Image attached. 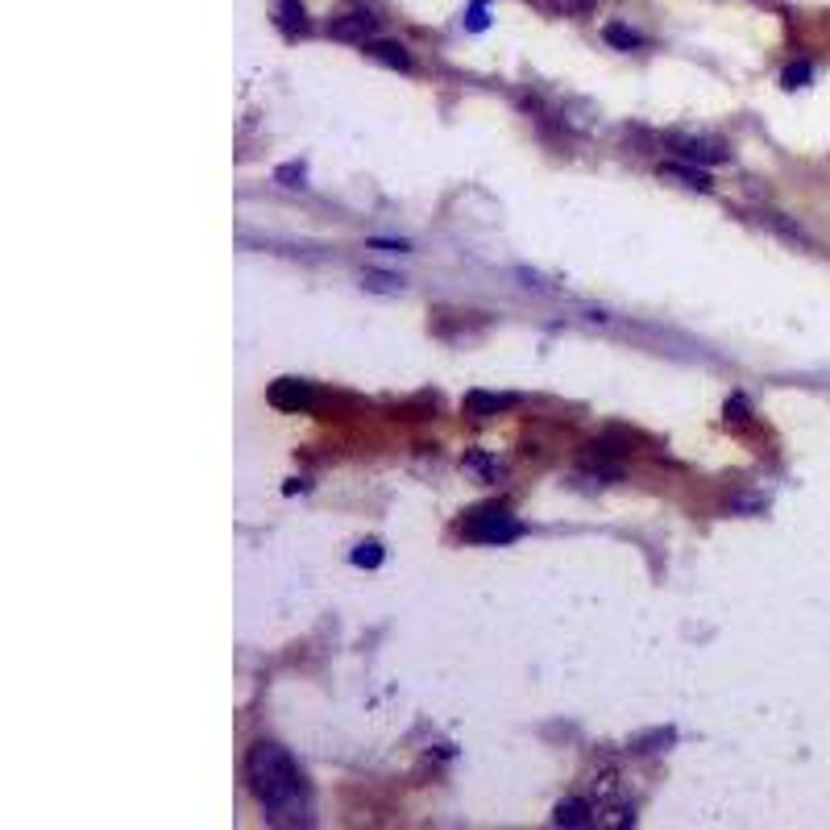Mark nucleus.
<instances>
[{"instance_id": "obj_10", "label": "nucleus", "mask_w": 830, "mask_h": 830, "mask_svg": "<svg viewBox=\"0 0 830 830\" xmlns=\"http://www.w3.org/2000/svg\"><path fill=\"white\" fill-rule=\"evenodd\" d=\"M515 399L511 395H482V391H474L465 399V407H469V415H494V411H503V407H511Z\"/></svg>"}, {"instance_id": "obj_1", "label": "nucleus", "mask_w": 830, "mask_h": 830, "mask_svg": "<svg viewBox=\"0 0 830 830\" xmlns=\"http://www.w3.org/2000/svg\"><path fill=\"white\" fill-rule=\"evenodd\" d=\"M245 777H249V789H254L266 822H274V826H308L312 822V793H308V781H303V772L291 760L287 747L270 743V739L254 743L249 747V760H245Z\"/></svg>"}, {"instance_id": "obj_14", "label": "nucleus", "mask_w": 830, "mask_h": 830, "mask_svg": "<svg viewBox=\"0 0 830 830\" xmlns=\"http://www.w3.org/2000/svg\"><path fill=\"white\" fill-rule=\"evenodd\" d=\"M279 183H283V187H303V166H299V162L279 166Z\"/></svg>"}, {"instance_id": "obj_11", "label": "nucleus", "mask_w": 830, "mask_h": 830, "mask_svg": "<svg viewBox=\"0 0 830 830\" xmlns=\"http://www.w3.org/2000/svg\"><path fill=\"white\" fill-rule=\"evenodd\" d=\"M362 287H366V291H378V295H399V291H403V279H395V274L366 270V274H362Z\"/></svg>"}, {"instance_id": "obj_6", "label": "nucleus", "mask_w": 830, "mask_h": 830, "mask_svg": "<svg viewBox=\"0 0 830 830\" xmlns=\"http://www.w3.org/2000/svg\"><path fill=\"white\" fill-rule=\"evenodd\" d=\"M366 54H370V59H378V63H386V67H395V71H407V67H411V54H407V46H399V42H386V38L366 42Z\"/></svg>"}, {"instance_id": "obj_13", "label": "nucleus", "mask_w": 830, "mask_h": 830, "mask_svg": "<svg viewBox=\"0 0 830 830\" xmlns=\"http://www.w3.org/2000/svg\"><path fill=\"white\" fill-rule=\"evenodd\" d=\"M353 565H366V569H378L382 565V544H357V552H353Z\"/></svg>"}, {"instance_id": "obj_3", "label": "nucleus", "mask_w": 830, "mask_h": 830, "mask_svg": "<svg viewBox=\"0 0 830 830\" xmlns=\"http://www.w3.org/2000/svg\"><path fill=\"white\" fill-rule=\"evenodd\" d=\"M328 34L337 38V42H357V46H366V42H374V34H378V17H374L370 9H349V13H341V17H332Z\"/></svg>"}, {"instance_id": "obj_12", "label": "nucleus", "mask_w": 830, "mask_h": 830, "mask_svg": "<svg viewBox=\"0 0 830 830\" xmlns=\"http://www.w3.org/2000/svg\"><path fill=\"white\" fill-rule=\"evenodd\" d=\"M606 42H611V46H623V50H631V46H644V34L627 30V25H606Z\"/></svg>"}, {"instance_id": "obj_15", "label": "nucleus", "mask_w": 830, "mask_h": 830, "mask_svg": "<svg viewBox=\"0 0 830 830\" xmlns=\"http://www.w3.org/2000/svg\"><path fill=\"white\" fill-rule=\"evenodd\" d=\"M806 79H810V63H793V67L785 71V88H801Z\"/></svg>"}, {"instance_id": "obj_9", "label": "nucleus", "mask_w": 830, "mask_h": 830, "mask_svg": "<svg viewBox=\"0 0 830 830\" xmlns=\"http://www.w3.org/2000/svg\"><path fill=\"white\" fill-rule=\"evenodd\" d=\"M664 179H677L681 187H694V191H710V175L702 166H681V162H669L664 166Z\"/></svg>"}, {"instance_id": "obj_8", "label": "nucleus", "mask_w": 830, "mask_h": 830, "mask_svg": "<svg viewBox=\"0 0 830 830\" xmlns=\"http://www.w3.org/2000/svg\"><path fill=\"white\" fill-rule=\"evenodd\" d=\"M274 17L287 34H303L308 30V13H303V0H274Z\"/></svg>"}, {"instance_id": "obj_16", "label": "nucleus", "mask_w": 830, "mask_h": 830, "mask_svg": "<svg viewBox=\"0 0 830 830\" xmlns=\"http://www.w3.org/2000/svg\"><path fill=\"white\" fill-rule=\"evenodd\" d=\"M469 30H486V5H482V0L469 9Z\"/></svg>"}, {"instance_id": "obj_17", "label": "nucleus", "mask_w": 830, "mask_h": 830, "mask_svg": "<svg viewBox=\"0 0 830 830\" xmlns=\"http://www.w3.org/2000/svg\"><path fill=\"white\" fill-rule=\"evenodd\" d=\"M374 249H386V254H407V241H374Z\"/></svg>"}, {"instance_id": "obj_2", "label": "nucleus", "mask_w": 830, "mask_h": 830, "mask_svg": "<svg viewBox=\"0 0 830 830\" xmlns=\"http://www.w3.org/2000/svg\"><path fill=\"white\" fill-rule=\"evenodd\" d=\"M461 532H465V540H478V544H511L523 536V523L503 507H482L465 519Z\"/></svg>"}, {"instance_id": "obj_4", "label": "nucleus", "mask_w": 830, "mask_h": 830, "mask_svg": "<svg viewBox=\"0 0 830 830\" xmlns=\"http://www.w3.org/2000/svg\"><path fill=\"white\" fill-rule=\"evenodd\" d=\"M677 154L685 162H702V166H714V162H727V150L718 142H702V137H677Z\"/></svg>"}, {"instance_id": "obj_7", "label": "nucleus", "mask_w": 830, "mask_h": 830, "mask_svg": "<svg viewBox=\"0 0 830 830\" xmlns=\"http://www.w3.org/2000/svg\"><path fill=\"white\" fill-rule=\"evenodd\" d=\"M552 822H557V826H594L598 818H594V806H590V801L569 797V801H561V806H557Z\"/></svg>"}, {"instance_id": "obj_5", "label": "nucleus", "mask_w": 830, "mask_h": 830, "mask_svg": "<svg viewBox=\"0 0 830 830\" xmlns=\"http://www.w3.org/2000/svg\"><path fill=\"white\" fill-rule=\"evenodd\" d=\"M270 403L274 407H287V411H299V407H312V391H308V382L283 378V382L270 386Z\"/></svg>"}]
</instances>
